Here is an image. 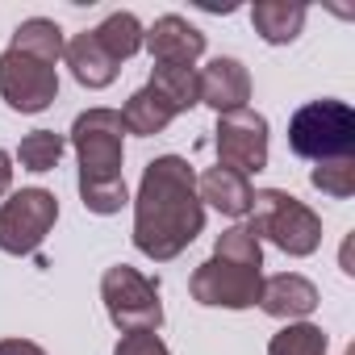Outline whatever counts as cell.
<instances>
[{
	"mask_svg": "<svg viewBox=\"0 0 355 355\" xmlns=\"http://www.w3.org/2000/svg\"><path fill=\"white\" fill-rule=\"evenodd\" d=\"M201 230H205V205L197 197V175L189 159L180 155L150 159L134 197V247L146 259L167 263L184 247H193Z\"/></svg>",
	"mask_w": 355,
	"mask_h": 355,
	"instance_id": "1",
	"label": "cell"
},
{
	"mask_svg": "<svg viewBox=\"0 0 355 355\" xmlns=\"http://www.w3.org/2000/svg\"><path fill=\"white\" fill-rule=\"evenodd\" d=\"M71 146L80 155V201L88 214H121L125 193V121L117 109H88L71 121Z\"/></svg>",
	"mask_w": 355,
	"mask_h": 355,
	"instance_id": "2",
	"label": "cell"
},
{
	"mask_svg": "<svg viewBox=\"0 0 355 355\" xmlns=\"http://www.w3.org/2000/svg\"><path fill=\"white\" fill-rule=\"evenodd\" d=\"M255 239H268L272 247H280L284 255H313L322 247V218L297 201L284 189H259L251 201V226Z\"/></svg>",
	"mask_w": 355,
	"mask_h": 355,
	"instance_id": "3",
	"label": "cell"
},
{
	"mask_svg": "<svg viewBox=\"0 0 355 355\" xmlns=\"http://www.w3.org/2000/svg\"><path fill=\"white\" fill-rule=\"evenodd\" d=\"M288 150L309 163L355 155V109L347 101H330V96L301 105L288 117Z\"/></svg>",
	"mask_w": 355,
	"mask_h": 355,
	"instance_id": "4",
	"label": "cell"
},
{
	"mask_svg": "<svg viewBox=\"0 0 355 355\" xmlns=\"http://www.w3.org/2000/svg\"><path fill=\"white\" fill-rule=\"evenodd\" d=\"M101 301L109 322L121 334H138V330H159L163 326V301H159V280L142 276L130 263H113L101 276Z\"/></svg>",
	"mask_w": 355,
	"mask_h": 355,
	"instance_id": "5",
	"label": "cell"
},
{
	"mask_svg": "<svg viewBox=\"0 0 355 355\" xmlns=\"http://www.w3.org/2000/svg\"><path fill=\"white\" fill-rule=\"evenodd\" d=\"M59 222V201L46 189H21L0 205V251L34 255Z\"/></svg>",
	"mask_w": 355,
	"mask_h": 355,
	"instance_id": "6",
	"label": "cell"
},
{
	"mask_svg": "<svg viewBox=\"0 0 355 355\" xmlns=\"http://www.w3.org/2000/svg\"><path fill=\"white\" fill-rule=\"evenodd\" d=\"M259 284H263V268H247L222 255H209L205 263H197L189 293L201 305L214 309H251L259 301Z\"/></svg>",
	"mask_w": 355,
	"mask_h": 355,
	"instance_id": "7",
	"label": "cell"
},
{
	"mask_svg": "<svg viewBox=\"0 0 355 355\" xmlns=\"http://www.w3.org/2000/svg\"><path fill=\"white\" fill-rule=\"evenodd\" d=\"M59 96V71L17 46L0 55V101L13 113H42Z\"/></svg>",
	"mask_w": 355,
	"mask_h": 355,
	"instance_id": "8",
	"label": "cell"
},
{
	"mask_svg": "<svg viewBox=\"0 0 355 355\" xmlns=\"http://www.w3.org/2000/svg\"><path fill=\"white\" fill-rule=\"evenodd\" d=\"M214 134H218L214 146H218L222 167H230L239 175H251V171L268 167V117L263 113H255V109L222 113Z\"/></svg>",
	"mask_w": 355,
	"mask_h": 355,
	"instance_id": "9",
	"label": "cell"
},
{
	"mask_svg": "<svg viewBox=\"0 0 355 355\" xmlns=\"http://www.w3.org/2000/svg\"><path fill=\"white\" fill-rule=\"evenodd\" d=\"M142 46H146L150 59L163 63V67H193V63L205 55V34H201L193 21L167 13V17H159V21L142 34Z\"/></svg>",
	"mask_w": 355,
	"mask_h": 355,
	"instance_id": "10",
	"label": "cell"
},
{
	"mask_svg": "<svg viewBox=\"0 0 355 355\" xmlns=\"http://www.w3.org/2000/svg\"><path fill=\"white\" fill-rule=\"evenodd\" d=\"M197 96L201 105L218 109L222 113H234V109H247L251 101V76L239 59H214L209 67L197 71Z\"/></svg>",
	"mask_w": 355,
	"mask_h": 355,
	"instance_id": "11",
	"label": "cell"
},
{
	"mask_svg": "<svg viewBox=\"0 0 355 355\" xmlns=\"http://www.w3.org/2000/svg\"><path fill=\"white\" fill-rule=\"evenodd\" d=\"M268 318H284V322H301L318 309V288L297 276V272H280V276H268L259 284V301H255Z\"/></svg>",
	"mask_w": 355,
	"mask_h": 355,
	"instance_id": "12",
	"label": "cell"
},
{
	"mask_svg": "<svg viewBox=\"0 0 355 355\" xmlns=\"http://www.w3.org/2000/svg\"><path fill=\"white\" fill-rule=\"evenodd\" d=\"M197 197H201V205H214L226 218H247L251 201H255V189H251L247 175H239V171L218 163V167H205L197 175Z\"/></svg>",
	"mask_w": 355,
	"mask_h": 355,
	"instance_id": "13",
	"label": "cell"
},
{
	"mask_svg": "<svg viewBox=\"0 0 355 355\" xmlns=\"http://www.w3.org/2000/svg\"><path fill=\"white\" fill-rule=\"evenodd\" d=\"M63 59H67L71 76H76L84 88H109V84L117 80V71H121V63H113V59L101 51V42L92 38V30L76 34V38L63 46Z\"/></svg>",
	"mask_w": 355,
	"mask_h": 355,
	"instance_id": "14",
	"label": "cell"
},
{
	"mask_svg": "<svg viewBox=\"0 0 355 355\" xmlns=\"http://www.w3.org/2000/svg\"><path fill=\"white\" fill-rule=\"evenodd\" d=\"M251 26L268 46H288L305 30V5H288V0H259L251 9Z\"/></svg>",
	"mask_w": 355,
	"mask_h": 355,
	"instance_id": "15",
	"label": "cell"
},
{
	"mask_svg": "<svg viewBox=\"0 0 355 355\" xmlns=\"http://www.w3.org/2000/svg\"><path fill=\"white\" fill-rule=\"evenodd\" d=\"M175 117V113L150 84L146 88H138L130 101H125V109H121V121H125V134H138V138H150V134H163Z\"/></svg>",
	"mask_w": 355,
	"mask_h": 355,
	"instance_id": "16",
	"label": "cell"
},
{
	"mask_svg": "<svg viewBox=\"0 0 355 355\" xmlns=\"http://www.w3.org/2000/svg\"><path fill=\"white\" fill-rule=\"evenodd\" d=\"M142 21L134 17V13H109L96 30H92V38L101 42V51L113 59V63H121V59H130V55H138L142 51Z\"/></svg>",
	"mask_w": 355,
	"mask_h": 355,
	"instance_id": "17",
	"label": "cell"
},
{
	"mask_svg": "<svg viewBox=\"0 0 355 355\" xmlns=\"http://www.w3.org/2000/svg\"><path fill=\"white\" fill-rule=\"evenodd\" d=\"M9 46H17V51H26V55H34V59H42V63H59L63 59V46H67V38H63V30L55 26V21H46V17H30V21H21L17 30H13V42Z\"/></svg>",
	"mask_w": 355,
	"mask_h": 355,
	"instance_id": "18",
	"label": "cell"
},
{
	"mask_svg": "<svg viewBox=\"0 0 355 355\" xmlns=\"http://www.w3.org/2000/svg\"><path fill=\"white\" fill-rule=\"evenodd\" d=\"M150 88H155L175 113H189L193 105H201V96H197V71H193V67H163V63H155Z\"/></svg>",
	"mask_w": 355,
	"mask_h": 355,
	"instance_id": "19",
	"label": "cell"
},
{
	"mask_svg": "<svg viewBox=\"0 0 355 355\" xmlns=\"http://www.w3.org/2000/svg\"><path fill=\"white\" fill-rule=\"evenodd\" d=\"M326 347H330V338H326L322 326H313V322H288L284 330L272 334L268 355H326Z\"/></svg>",
	"mask_w": 355,
	"mask_h": 355,
	"instance_id": "20",
	"label": "cell"
},
{
	"mask_svg": "<svg viewBox=\"0 0 355 355\" xmlns=\"http://www.w3.org/2000/svg\"><path fill=\"white\" fill-rule=\"evenodd\" d=\"M63 150H67V138H63V134H55V130H34V134L21 138L17 159H21L26 171H55L59 159H63Z\"/></svg>",
	"mask_w": 355,
	"mask_h": 355,
	"instance_id": "21",
	"label": "cell"
},
{
	"mask_svg": "<svg viewBox=\"0 0 355 355\" xmlns=\"http://www.w3.org/2000/svg\"><path fill=\"white\" fill-rule=\"evenodd\" d=\"M309 184L334 201H347L355 193V155H343V159H326L309 171Z\"/></svg>",
	"mask_w": 355,
	"mask_h": 355,
	"instance_id": "22",
	"label": "cell"
},
{
	"mask_svg": "<svg viewBox=\"0 0 355 355\" xmlns=\"http://www.w3.org/2000/svg\"><path fill=\"white\" fill-rule=\"evenodd\" d=\"M214 255L234 259V263H247V268H263V243H259L247 226H230V230H222L218 243H214Z\"/></svg>",
	"mask_w": 355,
	"mask_h": 355,
	"instance_id": "23",
	"label": "cell"
},
{
	"mask_svg": "<svg viewBox=\"0 0 355 355\" xmlns=\"http://www.w3.org/2000/svg\"><path fill=\"white\" fill-rule=\"evenodd\" d=\"M113 355H171V351L155 330H138V334H121Z\"/></svg>",
	"mask_w": 355,
	"mask_h": 355,
	"instance_id": "24",
	"label": "cell"
},
{
	"mask_svg": "<svg viewBox=\"0 0 355 355\" xmlns=\"http://www.w3.org/2000/svg\"><path fill=\"white\" fill-rule=\"evenodd\" d=\"M0 355H46V351L30 338H0Z\"/></svg>",
	"mask_w": 355,
	"mask_h": 355,
	"instance_id": "25",
	"label": "cell"
},
{
	"mask_svg": "<svg viewBox=\"0 0 355 355\" xmlns=\"http://www.w3.org/2000/svg\"><path fill=\"white\" fill-rule=\"evenodd\" d=\"M9 184H13V159H9L5 150H0V197L9 193Z\"/></svg>",
	"mask_w": 355,
	"mask_h": 355,
	"instance_id": "26",
	"label": "cell"
},
{
	"mask_svg": "<svg viewBox=\"0 0 355 355\" xmlns=\"http://www.w3.org/2000/svg\"><path fill=\"white\" fill-rule=\"evenodd\" d=\"M347 355H351V351H347Z\"/></svg>",
	"mask_w": 355,
	"mask_h": 355,
	"instance_id": "27",
	"label": "cell"
}]
</instances>
